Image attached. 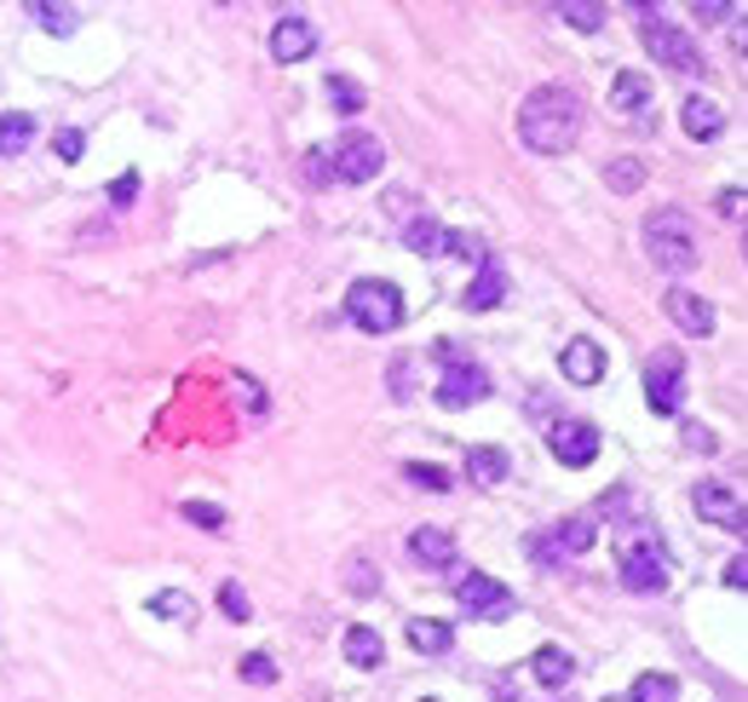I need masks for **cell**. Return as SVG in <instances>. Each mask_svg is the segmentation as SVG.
I'll return each mask as SVG.
<instances>
[{"instance_id": "cell-1", "label": "cell", "mask_w": 748, "mask_h": 702, "mask_svg": "<svg viewBox=\"0 0 748 702\" xmlns=\"http://www.w3.org/2000/svg\"><path fill=\"white\" fill-rule=\"evenodd\" d=\"M581 98L571 87H536L530 98L518 104V138H524V150H536V156H564L581 138Z\"/></svg>"}, {"instance_id": "cell-2", "label": "cell", "mask_w": 748, "mask_h": 702, "mask_svg": "<svg viewBox=\"0 0 748 702\" xmlns=\"http://www.w3.org/2000/svg\"><path fill=\"white\" fill-rule=\"evenodd\" d=\"M645 254L657 259L662 271H691L697 266V231H691V213L685 208H657L645 219Z\"/></svg>"}, {"instance_id": "cell-3", "label": "cell", "mask_w": 748, "mask_h": 702, "mask_svg": "<svg viewBox=\"0 0 748 702\" xmlns=\"http://www.w3.org/2000/svg\"><path fill=\"white\" fill-rule=\"evenodd\" d=\"M346 323H357L363 334H392L403 323V294L387 276H357L346 288Z\"/></svg>"}, {"instance_id": "cell-4", "label": "cell", "mask_w": 748, "mask_h": 702, "mask_svg": "<svg viewBox=\"0 0 748 702\" xmlns=\"http://www.w3.org/2000/svg\"><path fill=\"white\" fill-rule=\"evenodd\" d=\"M616 570H622V588L628 593H662L669 588V553L651 530H628L622 535V553H616Z\"/></svg>"}, {"instance_id": "cell-5", "label": "cell", "mask_w": 748, "mask_h": 702, "mask_svg": "<svg viewBox=\"0 0 748 702\" xmlns=\"http://www.w3.org/2000/svg\"><path fill=\"white\" fill-rule=\"evenodd\" d=\"M639 35H645V52H651L657 64H669L679 75H702V70H709V64H702V52H697V41L679 24H669L662 7H639Z\"/></svg>"}, {"instance_id": "cell-6", "label": "cell", "mask_w": 748, "mask_h": 702, "mask_svg": "<svg viewBox=\"0 0 748 702\" xmlns=\"http://www.w3.org/2000/svg\"><path fill=\"white\" fill-rule=\"evenodd\" d=\"M334 162V178L340 185H369V178H380V168H387V145H380L375 133H340V145L329 150Z\"/></svg>"}, {"instance_id": "cell-7", "label": "cell", "mask_w": 748, "mask_h": 702, "mask_svg": "<svg viewBox=\"0 0 748 702\" xmlns=\"http://www.w3.org/2000/svg\"><path fill=\"white\" fill-rule=\"evenodd\" d=\"M455 605H461V616H473V621H501V616H513V611H518V599L501 588L495 576H483V570H461V581H455Z\"/></svg>"}, {"instance_id": "cell-8", "label": "cell", "mask_w": 748, "mask_h": 702, "mask_svg": "<svg viewBox=\"0 0 748 702\" xmlns=\"http://www.w3.org/2000/svg\"><path fill=\"white\" fill-rule=\"evenodd\" d=\"M599 547V518H564V525H553L548 535L530 541L536 565H564V558H581Z\"/></svg>"}, {"instance_id": "cell-9", "label": "cell", "mask_w": 748, "mask_h": 702, "mask_svg": "<svg viewBox=\"0 0 748 702\" xmlns=\"http://www.w3.org/2000/svg\"><path fill=\"white\" fill-rule=\"evenodd\" d=\"M443 380H438V404L443 409H473V404H483L490 397V374H483L478 364H455V352L443 346Z\"/></svg>"}, {"instance_id": "cell-10", "label": "cell", "mask_w": 748, "mask_h": 702, "mask_svg": "<svg viewBox=\"0 0 748 702\" xmlns=\"http://www.w3.org/2000/svg\"><path fill=\"white\" fill-rule=\"evenodd\" d=\"M679 392H685V364L679 352H651L645 357V397L657 415H679Z\"/></svg>"}, {"instance_id": "cell-11", "label": "cell", "mask_w": 748, "mask_h": 702, "mask_svg": "<svg viewBox=\"0 0 748 702\" xmlns=\"http://www.w3.org/2000/svg\"><path fill=\"white\" fill-rule=\"evenodd\" d=\"M548 449H553V460H564V467H593L599 460V427L564 415V420L548 427Z\"/></svg>"}, {"instance_id": "cell-12", "label": "cell", "mask_w": 748, "mask_h": 702, "mask_svg": "<svg viewBox=\"0 0 748 702\" xmlns=\"http://www.w3.org/2000/svg\"><path fill=\"white\" fill-rule=\"evenodd\" d=\"M691 507L709 518V525H720V530H737L743 535V525H748V513H743V495L732 490V484H714V478H702V484L691 490Z\"/></svg>"}, {"instance_id": "cell-13", "label": "cell", "mask_w": 748, "mask_h": 702, "mask_svg": "<svg viewBox=\"0 0 748 702\" xmlns=\"http://www.w3.org/2000/svg\"><path fill=\"white\" fill-rule=\"evenodd\" d=\"M662 311H669V323H674V329L697 334V340H709V334H714V306H709L702 294H691V288H669V294H662Z\"/></svg>"}, {"instance_id": "cell-14", "label": "cell", "mask_w": 748, "mask_h": 702, "mask_svg": "<svg viewBox=\"0 0 748 702\" xmlns=\"http://www.w3.org/2000/svg\"><path fill=\"white\" fill-rule=\"evenodd\" d=\"M317 52V24L311 17H277L271 29V58L277 64H299V58Z\"/></svg>"}, {"instance_id": "cell-15", "label": "cell", "mask_w": 748, "mask_h": 702, "mask_svg": "<svg viewBox=\"0 0 748 702\" xmlns=\"http://www.w3.org/2000/svg\"><path fill=\"white\" fill-rule=\"evenodd\" d=\"M559 369H564L571 386H599V380H604V346H599V340H588V334H576L571 346H564Z\"/></svg>"}, {"instance_id": "cell-16", "label": "cell", "mask_w": 748, "mask_h": 702, "mask_svg": "<svg viewBox=\"0 0 748 702\" xmlns=\"http://www.w3.org/2000/svg\"><path fill=\"white\" fill-rule=\"evenodd\" d=\"M409 558L427 565V570H450L455 565V535L438 530V525H420V530H409Z\"/></svg>"}, {"instance_id": "cell-17", "label": "cell", "mask_w": 748, "mask_h": 702, "mask_svg": "<svg viewBox=\"0 0 748 702\" xmlns=\"http://www.w3.org/2000/svg\"><path fill=\"white\" fill-rule=\"evenodd\" d=\"M611 110L634 115V122H651V82H645L639 70H622L616 87H611Z\"/></svg>"}, {"instance_id": "cell-18", "label": "cell", "mask_w": 748, "mask_h": 702, "mask_svg": "<svg viewBox=\"0 0 748 702\" xmlns=\"http://www.w3.org/2000/svg\"><path fill=\"white\" fill-rule=\"evenodd\" d=\"M501 299H507V271H501L495 259H483L478 276H473V288L461 294V306H467V311H495Z\"/></svg>"}, {"instance_id": "cell-19", "label": "cell", "mask_w": 748, "mask_h": 702, "mask_svg": "<svg viewBox=\"0 0 748 702\" xmlns=\"http://www.w3.org/2000/svg\"><path fill=\"white\" fill-rule=\"evenodd\" d=\"M679 127L685 138H697V145H709V138L725 133V110L714 104V98H685V110H679Z\"/></svg>"}, {"instance_id": "cell-20", "label": "cell", "mask_w": 748, "mask_h": 702, "mask_svg": "<svg viewBox=\"0 0 748 702\" xmlns=\"http://www.w3.org/2000/svg\"><path fill=\"white\" fill-rule=\"evenodd\" d=\"M530 674H536V686H548V691H564L576 679V656L564 651V645H541L530 656Z\"/></svg>"}, {"instance_id": "cell-21", "label": "cell", "mask_w": 748, "mask_h": 702, "mask_svg": "<svg viewBox=\"0 0 748 702\" xmlns=\"http://www.w3.org/2000/svg\"><path fill=\"white\" fill-rule=\"evenodd\" d=\"M403 639H409L420 656H443V651L455 645V628H450V621H438V616H409Z\"/></svg>"}, {"instance_id": "cell-22", "label": "cell", "mask_w": 748, "mask_h": 702, "mask_svg": "<svg viewBox=\"0 0 748 702\" xmlns=\"http://www.w3.org/2000/svg\"><path fill=\"white\" fill-rule=\"evenodd\" d=\"M467 478L483 490H495V484H507V449H495V444H473L467 449Z\"/></svg>"}, {"instance_id": "cell-23", "label": "cell", "mask_w": 748, "mask_h": 702, "mask_svg": "<svg viewBox=\"0 0 748 702\" xmlns=\"http://www.w3.org/2000/svg\"><path fill=\"white\" fill-rule=\"evenodd\" d=\"M443 243H450V231H443L438 219H427V213H415L409 225H403V248H409V254H427V259H438V254H443Z\"/></svg>"}, {"instance_id": "cell-24", "label": "cell", "mask_w": 748, "mask_h": 702, "mask_svg": "<svg viewBox=\"0 0 748 702\" xmlns=\"http://www.w3.org/2000/svg\"><path fill=\"white\" fill-rule=\"evenodd\" d=\"M346 662L352 668H380V662H387V645H380V633L375 628H346Z\"/></svg>"}, {"instance_id": "cell-25", "label": "cell", "mask_w": 748, "mask_h": 702, "mask_svg": "<svg viewBox=\"0 0 748 702\" xmlns=\"http://www.w3.org/2000/svg\"><path fill=\"white\" fill-rule=\"evenodd\" d=\"M29 138H35V115H24V110L0 115V156H24Z\"/></svg>"}, {"instance_id": "cell-26", "label": "cell", "mask_w": 748, "mask_h": 702, "mask_svg": "<svg viewBox=\"0 0 748 702\" xmlns=\"http://www.w3.org/2000/svg\"><path fill=\"white\" fill-rule=\"evenodd\" d=\"M622 702H679V679L674 674H639Z\"/></svg>"}, {"instance_id": "cell-27", "label": "cell", "mask_w": 748, "mask_h": 702, "mask_svg": "<svg viewBox=\"0 0 748 702\" xmlns=\"http://www.w3.org/2000/svg\"><path fill=\"white\" fill-rule=\"evenodd\" d=\"M150 616H161V621H196V599L191 593H179V588H161L156 599H150Z\"/></svg>"}, {"instance_id": "cell-28", "label": "cell", "mask_w": 748, "mask_h": 702, "mask_svg": "<svg viewBox=\"0 0 748 702\" xmlns=\"http://www.w3.org/2000/svg\"><path fill=\"white\" fill-rule=\"evenodd\" d=\"M553 12H559L571 29H581V35H599V29H604V7H593V0H559Z\"/></svg>"}, {"instance_id": "cell-29", "label": "cell", "mask_w": 748, "mask_h": 702, "mask_svg": "<svg viewBox=\"0 0 748 702\" xmlns=\"http://www.w3.org/2000/svg\"><path fill=\"white\" fill-rule=\"evenodd\" d=\"M604 185H611L616 196L639 190V185H645V162H639V156H616V162L604 168Z\"/></svg>"}, {"instance_id": "cell-30", "label": "cell", "mask_w": 748, "mask_h": 702, "mask_svg": "<svg viewBox=\"0 0 748 702\" xmlns=\"http://www.w3.org/2000/svg\"><path fill=\"white\" fill-rule=\"evenodd\" d=\"M29 17H35L40 29H52V35H75V29H81V12H75V7H52V0L29 7Z\"/></svg>"}, {"instance_id": "cell-31", "label": "cell", "mask_w": 748, "mask_h": 702, "mask_svg": "<svg viewBox=\"0 0 748 702\" xmlns=\"http://www.w3.org/2000/svg\"><path fill=\"white\" fill-rule=\"evenodd\" d=\"M322 93H329V104H334L340 115H357V110H363V87L346 82V75H329V82H322Z\"/></svg>"}, {"instance_id": "cell-32", "label": "cell", "mask_w": 748, "mask_h": 702, "mask_svg": "<svg viewBox=\"0 0 748 702\" xmlns=\"http://www.w3.org/2000/svg\"><path fill=\"white\" fill-rule=\"evenodd\" d=\"M236 674L248 679V686H277V662L266 651H248V656L236 662Z\"/></svg>"}, {"instance_id": "cell-33", "label": "cell", "mask_w": 748, "mask_h": 702, "mask_svg": "<svg viewBox=\"0 0 748 702\" xmlns=\"http://www.w3.org/2000/svg\"><path fill=\"white\" fill-rule=\"evenodd\" d=\"M213 599H219V611H225L231 621H248V616H254L248 593H242V581H219V593H213Z\"/></svg>"}, {"instance_id": "cell-34", "label": "cell", "mask_w": 748, "mask_h": 702, "mask_svg": "<svg viewBox=\"0 0 748 702\" xmlns=\"http://www.w3.org/2000/svg\"><path fill=\"white\" fill-rule=\"evenodd\" d=\"M346 588H352V593H375V588H380L375 558H346Z\"/></svg>"}, {"instance_id": "cell-35", "label": "cell", "mask_w": 748, "mask_h": 702, "mask_svg": "<svg viewBox=\"0 0 748 702\" xmlns=\"http://www.w3.org/2000/svg\"><path fill=\"white\" fill-rule=\"evenodd\" d=\"M306 185H317V190L340 185V178H334V162H329V150H306Z\"/></svg>"}, {"instance_id": "cell-36", "label": "cell", "mask_w": 748, "mask_h": 702, "mask_svg": "<svg viewBox=\"0 0 748 702\" xmlns=\"http://www.w3.org/2000/svg\"><path fill=\"white\" fill-rule=\"evenodd\" d=\"M392 397L397 404L415 397V357H392Z\"/></svg>"}, {"instance_id": "cell-37", "label": "cell", "mask_w": 748, "mask_h": 702, "mask_svg": "<svg viewBox=\"0 0 748 702\" xmlns=\"http://www.w3.org/2000/svg\"><path fill=\"white\" fill-rule=\"evenodd\" d=\"M185 518L201 525V530H225V513H219L213 501H185Z\"/></svg>"}, {"instance_id": "cell-38", "label": "cell", "mask_w": 748, "mask_h": 702, "mask_svg": "<svg viewBox=\"0 0 748 702\" xmlns=\"http://www.w3.org/2000/svg\"><path fill=\"white\" fill-rule=\"evenodd\" d=\"M52 150L64 156V162H81V156H87V138H81V127H64L52 138Z\"/></svg>"}, {"instance_id": "cell-39", "label": "cell", "mask_w": 748, "mask_h": 702, "mask_svg": "<svg viewBox=\"0 0 748 702\" xmlns=\"http://www.w3.org/2000/svg\"><path fill=\"white\" fill-rule=\"evenodd\" d=\"M409 484H420V490H450L455 478L443 472V467H415V460H409Z\"/></svg>"}, {"instance_id": "cell-40", "label": "cell", "mask_w": 748, "mask_h": 702, "mask_svg": "<svg viewBox=\"0 0 748 702\" xmlns=\"http://www.w3.org/2000/svg\"><path fill=\"white\" fill-rule=\"evenodd\" d=\"M231 386L242 392V404H248V415H266V392H259L248 374H231Z\"/></svg>"}, {"instance_id": "cell-41", "label": "cell", "mask_w": 748, "mask_h": 702, "mask_svg": "<svg viewBox=\"0 0 748 702\" xmlns=\"http://www.w3.org/2000/svg\"><path fill=\"white\" fill-rule=\"evenodd\" d=\"M133 196H138V173H121L115 185H110V202H115V208H127Z\"/></svg>"}, {"instance_id": "cell-42", "label": "cell", "mask_w": 748, "mask_h": 702, "mask_svg": "<svg viewBox=\"0 0 748 702\" xmlns=\"http://www.w3.org/2000/svg\"><path fill=\"white\" fill-rule=\"evenodd\" d=\"M720 581H725V588H737V593H743V588H748V558L737 553V558H732V565H725V570H720Z\"/></svg>"}, {"instance_id": "cell-43", "label": "cell", "mask_w": 748, "mask_h": 702, "mask_svg": "<svg viewBox=\"0 0 748 702\" xmlns=\"http://www.w3.org/2000/svg\"><path fill=\"white\" fill-rule=\"evenodd\" d=\"M743 208H748L743 185H737V190H720V213H725V219H743Z\"/></svg>"}, {"instance_id": "cell-44", "label": "cell", "mask_w": 748, "mask_h": 702, "mask_svg": "<svg viewBox=\"0 0 748 702\" xmlns=\"http://www.w3.org/2000/svg\"><path fill=\"white\" fill-rule=\"evenodd\" d=\"M685 444L702 449V455H714V432H709V427H685Z\"/></svg>"}, {"instance_id": "cell-45", "label": "cell", "mask_w": 748, "mask_h": 702, "mask_svg": "<svg viewBox=\"0 0 748 702\" xmlns=\"http://www.w3.org/2000/svg\"><path fill=\"white\" fill-rule=\"evenodd\" d=\"M697 17H709V24H720V17H732V7H720V0H702Z\"/></svg>"}, {"instance_id": "cell-46", "label": "cell", "mask_w": 748, "mask_h": 702, "mask_svg": "<svg viewBox=\"0 0 748 702\" xmlns=\"http://www.w3.org/2000/svg\"><path fill=\"white\" fill-rule=\"evenodd\" d=\"M420 702H438V697H420Z\"/></svg>"}, {"instance_id": "cell-47", "label": "cell", "mask_w": 748, "mask_h": 702, "mask_svg": "<svg viewBox=\"0 0 748 702\" xmlns=\"http://www.w3.org/2000/svg\"><path fill=\"white\" fill-rule=\"evenodd\" d=\"M611 702H622V697H611Z\"/></svg>"}]
</instances>
